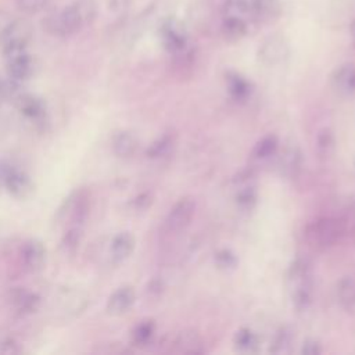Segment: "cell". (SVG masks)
I'll return each mask as SVG.
<instances>
[{
  "label": "cell",
  "instance_id": "obj_1",
  "mask_svg": "<svg viewBox=\"0 0 355 355\" xmlns=\"http://www.w3.org/2000/svg\"><path fill=\"white\" fill-rule=\"evenodd\" d=\"M97 14L94 0H75L46 21L47 29L57 36H69L89 25Z\"/></svg>",
  "mask_w": 355,
  "mask_h": 355
},
{
  "label": "cell",
  "instance_id": "obj_2",
  "mask_svg": "<svg viewBox=\"0 0 355 355\" xmlns=\"http://www.w3.org/2000/svg\"><path fill=\"white\" fill-rule=\"evenodd\" d=\"M286 279L293 305L298 311H306L313 298L312 263L306 258H295L287 269Z\"/></svg>",
  "mask_w": 355,
  "mask_h": 355
},
{
  "label": "cell",
  "instance_id": "obj_3",
  "mask_svg": "<svg viewBox=\"0 0 355 355\" xmlns=\"http://www.w3.org/2000/svg\"><path fill=\"white\" fill-rule=\"evenodd\" d=\"M345 225L340 218L322 216L312 220L304 232L305 240L313 250L324 251L334 247L344 236Z\"/></svg>",
  "mask_w": 355,
  "mask_h": 355
},
{
  "label": "cell",
  "instance_id": "obj_4",
  "mask_svg": "<svg viewBox=\"0 0 355 355\" xmlns=\"http://www.w3.org/2000/svg\"><path fill=\"white\" fill-rule=\"evenodd\" d=\"M90 212V194L86 189H76L58 209V219L68 227H83Z\"/></svg>",
  "mask_w": 355,
  "mask_h": 355
},
{
  "label": "cell",
  "instance_id": "obj_5",
  "mask_svg": "<svg viewBox=\"0 0 355 355\" xmlns=\"http://www.w3.org/2000/svg\"><path fill=\"white\" fill-rule=\"evenodd\" d=\"M32 32L31 22L22 18L6 25L0 32V50L4 57L26 50Z\"/></svg>",
  "mask_w": 355,
  "mask_h": 355
},
{
  "label": "cell",
  "instance_id": "obj_6",
  "mask_svg": "<svg viewBox=\"0 0 355 355\" xmlns=\"http://www.w3.org/2000/svg\"><path fill=\"white\" fill-rule=\"evenodd\" d=\"M159 36L165 50L173 55H178L190 49L187 29L184 24L176 18L164 21L159 29Z\"/></svg>",
  "mask_w": 355,
  "mask_h": 355
},
{
  "label": "cell",
  "instance_id": "obj_7",
  "mask_svg": "<svg viewBox=\"0 0 355 355\" xmlns=\"http://www.w3.org/2000/svg\"><path fill=\"white\" fill-rule=\"evenodd\" d=\"M290 55V44L280 33L268 36L258 49V60L266 67H276L283 64Z\"/></svg>",
  "mask_w": 355,
  "mask_h": 355
},
{
  "label": "cell",
  "instance_id": "obj_8",
  "mask_svg": "<svg viewBox=\"0 0 355 355\" xmlns=\"http://www.w3.org/2000/svg\"><path fill=\"white\" fill-rule=\"evenodd\" d=\"M196 212V201L191 197H182L179 198L173 207L169 209L165 220L164 229L168 233H178L184 230Z\"/></svg>",
  "mask_w": 355,
  "mask_h": 355
},
{
  "label": "cell",
  "instance_id": "obj_9",
  "mask_svg": "<svg viewBox=\"0 0 355 355\" xmlns=\"http://www.w3.org/2000/svg\"><path fill=\"white\" fill-rule=\"evenodd\" d=\"M15 105L22 116L31 121L35 125H42L47 116L46 103L29 93H19L15 98Z\"/></svg>",
  "mask_w": 355,
  "mask_h": 355
},
{
  "label": "cell",
  "instance_id": "obj_10",
  "mask_svg": "<svg viewBox=\"0 0 355 355\" xmlns=\"http://www.w3.org/2000/svg\"><path fill=\"white\" fill-rule=\"evenodd\" d=\"M6 69L8 78L22 82L32 76L35 69L33 58L26 53V50L6 55Z\"/></svg>",
  "mask_w": 355,
  "mask_h": 355
},
{
  "label": "cell",
  "instance_id": "obj_11",
  "mask_svg": "<svg viewBox=\"0 0 355 355\" xmlns=\"http://www.w3.org/2000/svg\"><path fill=\"white\" fill-rule=\"evenodd\" d=\"M7 191L15 198H26L33 193V182L32 179L21 169L12 166L10 173L7 175L4 184Z\"/></svg>",
  "mask_w": 355,
  "mask_h": 355
},
{
  "label": "cell",
  "instance_id": "obj_12",
  "mask_svg": "<svg viewBox=\"0 0 355 355\" xmlns=\"http://www.w3.org/2000/svg\"><path fill=\"white\" fill-rule=\"evenodd\" d=\"M46 258V250L39 240L31 239L21 247L22 268L28 272H37L42 269Z\"/></svg>",
  "mask_w": 355,
  "mask_h": 355
},
{
  "label": "cell",
  "instance_id": "obj_13",
  "mask_svg": "<svg viewBox=\"0 0 355 355\" xmlns=\"http://www.w3.org/2000/svg\"><path fill=\"white\" fill-rule=\"evenodd\" d=\"M135 300H136V293L133 287L122 286L108 297L105 309L110 315L119 316L126 313L132 308V305L135 304Z\"/></svg>",
  "mask_w": 355,
  "mask_h": 355
},
{
  "label": "cell",
  "instance_id": "obj_14",
  "mask_svg": "<svg viewBox=\"0 0 355 355\" xmlns=\"http://www.w3.org/2000/svg\"><path fill=\"white\" fill-rule=\"evenodd\" d=\"M331 86L340 96L355 94V64H343L331 75Z\"/></svg>",
  "mask_w": 355,
  "mask_h": 355
},
{
  "label": "cell",
  "instance_id": "obj_15",
  "mask_svg": "<svg viewBox=\"0 0 355 355\" xmlns=\"http://www.w3.org/2000/svg\"><path fill=\"white\" fill-rule=\"evenodd\" d=\"M302 166V153L298 146H287L283 153L279 155L277 168L282 176L294 178L301 171Z\"/></svg>",
  "mask_w": 355,
  "mask_h": 355
},
{
  "label": "cell",
  "instance_id": "obj_16",
  "mask_svg": "<svg viewBox=\"0 0 355 355\" xmlns=\"http://www.w3.org/2000/svg\"><path fill=\"white\" fill-rule=\"evenodd\" d=\"M135 237L129 232H121L114 236L110 245V257L114 263H121L130 257L135 250Z\"/></svg>",
  "mask_w": 355,
  "mask_h": 355
},
{
  "label": "cell",
  "instance_id": "obj_17",
  "mask_svg": "<svg viewBox=\"0 0 355 355\" xmlns=\"http://www.w3.org/2000/svg\"><path fill=\"white\" fill-rule=\"evenodd\" d=\"M10 300L15 311L21 315H29L35 312L40 305V297L36 293L28 291L22 287H17L11 291Z\"/></svg>",
  "mask_w": 355,
  "mask_h": 355
},
{
  "label": "cell",
  "instance_id": "obj_18",
  "mask_svg": "<svg viewBox=\"0 0 355 355\" xmlns=\"http://www.w3.org/2000/svg\"><path fill=\"white\" fill-rule=\"evenodd\" d=\"M250 6L255 21L268 24L279 18L282 12L280 0H250Z\"/></svg>",
  "mask_w": 355,
  "mask_h": 355
},
{
  "label": "cell",
  "instance_id": "obj_19",
  "mask_svg": "<svg viewBox=\"0 0 355 355\" xmlns=\"http://www.w3.org/2000/svg\"><path fill=\"white\" fill-rule=\"evenodd\" d=\"M172 344V351L178 354H201L205 351L201 337L191 330L180 331Z\"/></svg>",
  "mask_w": 355,
  "mask_h": 355
},
{
  "label": "cell",
  "instance_id": "obj_20",
  "mask_svg": "<svg viewBox=\"0 0 355 355\" xmlns=\"http://www.w3.org/2000/svg\"><path fill=\"white\" fill-rule=\"evenodd\" d=\"M112 151L119 158H130L139 146L136 136L129 130H119L112 136Z\"/></svg>",
  "mask_w": 355,
  "mask_h": 355
},
{
  "label": "cell",
  "instance_id": "obj_21",
  "mask_svg": "<svg viewBox=\"0 0 355 355\" xmlns=\"http://www.w3.org/2000/svg\"><path fill=\"white\" fill-rule=\"evenodd\" d=\"M336 297L338 304L347 312L355 311V276H344L336 286Z\"/></svg>",
  "mask_w": 355,
  "mask_h": 355
},
{
  "label": "cell",
  "instance_id": "obj_22",
  "mask_svg": "<svg viewBox=\"0 0 355 355\" xmlns=\"http://www.w3.org/2000/svg\"><path fill=\"white\" fill-rule=\"evenodd\" d=\"M226 87L229 94L237 101L247 100L252 93L251 82L245 79L243 75L233 71H229L226 73Z\"/></svg>",
  "mask_w": 355,
  "mask_h": 355
},
{
  "label": "cell",
  "instance_id": "obj_23",
  "mask_svg": "<svg viewBox=\"0 0 355 355\" xmlns=\"http://www.w3.org/2000/svg\"><path fill=\"white\" fill-rule=\"evenodd\" d=\"M250 22L234 18V17H222V25H220V32L223 37L229 42H237L243 39L248 33Z\"/></svg>",
  "mask_w": 355,
  "mask_h": 355
},
{
  "label": "cell",
  "instance_id": "obj_24",
  "mask_svg": "<svg viewBox=\"0 0 355 355\" xmlns=\"http://www.w3.org/2000/svg\"><path fill=\"white\" fill-rule=\"evenodd\" d=\"M220 11L222 17H234L247 22L255 21L250 0H223Z\"/></svg>",
  "mask_w": 355,
  "mask_h": 355
},
{
  "label": "cell",
  "instance_id": "obj_25",
  "mask_svg": "<svg viewBox=\"0 0 355 355\" xmlns=\"http://www.w3.org/2000/svg\"><path fill=\"white\" fill-rule=\"evenodd\" d=\"M233 344L237 351L250 354V352H255L258 349L259 340H258V336L251 329L241 327L234 333Z\"/></svg>",
  "mask_w": 355,
  "mask_h": 355
},
{
  "label": "cell",
  "instance_id": "obj_26",
  "mask_svg": "<svg viewBox=\"0 0 355 355\" xmlns=\"http://www.w3.org/2000/svg\"><path fill=\"white\" fill-rule=\"evenodd\" d=\"M236 202L241 209H251L257 202V189L251 183V178L239 180V187L236 191Z\"/></svg>",
  "mask_w": 355,
  "mask_h": 355
},
{
  "label": "cell",
  "instance_id": "obj_27",
  "mask_svg": "<svg viewBox=\"0 0 355 355\" xmlns=\"http://www.w3.org/2000/svg\"><path fill=\"white\" fill-rule=\"evenodd\" d=\"M173 147H175V136L165 133L148 146L146 155L151 159H161L164 157H168L173 151Z\"/></svg>",
  "mask_w": 355,
  "mask_h": 355
},
{
  "label": "cell",
  "instance_id": "obj_28",
  "mask_svg": "<svg viewBox=\"0 0 355 355\" xmlns=\"http://www.w3.org/2000/svg\"><path fill=\"white\" fill-rule=\"evenodd\" d=\"M154 334H155V323H154V320L146 319V320L139 322V323L133 327L132 334H130V338H132V343H133L135 345L144 347V345H147V344L151 343Z\"/></svg>",
  "mask_w": 355,
  "mask_h": 355
},
{
  "label": "cell",
  "instance_id": "obj_29",
  "mask_svg": "<svg viewBox=\"0 0 355 355\" xmlns=\"http://www.w3.org/2000/svg\"><path fill=\"white\" fill-rule=\"evenodd\" d=\"M294 341V333L290 327L284 326L280 327L275 336L270 340V345H269V351L273 354H284L288 352L291 345Z\"/></svg>",
  "mask_w": 355,
  "mask_h": 355
},
{
  "label": "cell",
  "instance_id": "obj_30",
  "mask_svg": "<svg viewBox=\"0 0 355 355\" xmlns=\"http://www.w3.org/2000/svg\"><path fill=\"white\" fill-rule=\"evenodd\" d=\"M279 150V140L275 135H268L263 136L254 147L252 150V155L259 159V161H265L272 158L273 155H276Z\"/></svg>",
  "mask_w": 355,
  "mask_h": 355
},
{
  "label": "cell",
  "instance_id": "obj_31",
  "mask_svg": "<svg viewBox=\"0 0 355 355\" xmlns=\"http://www.w3.org/2000/svg\"><path fill=\"white\" fill-rule=\"evenodd\" d=\"M82 240V227H67L62 239H61V248L65 255H73L79 248Z\"/></svg>",
  "mask_w": 355,
  "mask_h": 355
},
{
  "label": "cell",
  "instance_id": "obj_32",
  "mask_svg": "<svg viewBox=\"0 0 355 355\" xmlns=\"http://www.w3.org/2000/svg\"><path fill=\"white\" fill-rule=\"evenodd\" d=\"M334 135L330 129H322L316 136V151L320 158H329L334 151Z\"/></svg>",
  "mask_w": 355,
  "mask_h": 355
},
{
  "label": "cell",
  "instance_id": "obj_33",
  "mask_svg": "<svg viewBox=\"0 0 355 355\" xmlns=\"http://www.w3.org/2000/svg\"><path fill=\"white\" fill-rule=\"evenodd\" d=\"M215 263L219 269H233L237 263V258L236 255L230 251V250H219L216 254H215Z\"/></svg>",
  "mask_w": 355,
  "mask_h": 355
},
{
  "label": "cell",
  "instance_id": "obj_34",
  "mask_svg": "<svg viewBox=\"0 0 355 355\" xmlns=\"http://www.w3.org/2000/svg\"><path fill=\"white\" fill-rule=\"evenodd\" d=\"M49 0H17L18 8L24 12H36L42 10Z\"/></svg>",
  "mask_w": 355,
  "mask_h": 355
},
{
  "label": "cell",
  "instance_id": "obj_35",
  "mask_svg": "<svg viewBox=\"0 0 355 355\" xmlns=\"http://www.w3.org/2000/svg\"><path fill=\"white\" fill-rule=\"evenodd\" d=\"M301 352L304 355H319V354H322V345L318 340L308 338L304 341V344L301 347Z\"/></svg>",
  "mask_w": 355,
  "mask_h": 355
},
{
  "label": "cell",
  "instance_id": "obj_36",
  "mask_svg": "<svg viewBox=\"0 0 355 355\" xmlns=\"http://www.w3.org/2000/svg\"><path fill=\"white\" fill-rule=\"evenodd\" d=\"M21 349H19V345L18 343L11 338V337H6L0 341V352L3 354H7V355H11V354H18Z\"/></svg>",
  "mask_w": 355,
  "mask_h": 355
},
{
  "label": "cell",
  "instance_id": "obj_37",
  "mask_svg": "<svg viewBox=\"0 0 355 355\" xmlns=\"http://www.w3.org/2000/svg\"><path fill=\"white\" fill-rule=\"evenodd\" d=\"M132 207L136 209V211H144L150 207L151 204V196L148 193H141L139 196H136L133 200H132Z\"/></svg>",
  "mask_w": 355,
  "mask_h": 355
},
{
  "label": "cell",
  "instance_id": "obj_38",
  "mask_svg": "<svg viewBox=\"0 0 355 355\" xmlns=\"http://www.w3.org/2000/svg\"><path fill=\"white\" fill-rule=\"evenodd\" d=\"M130 7V0H110V10L114 14H125Z\"/></svg>",
  "mask_w": 355,
  "mask_h": 355
},
{
  "label": "cell",
  "instance_id": "obj_39",
  "mask_svg": "<svg viewBox=\"0 0 355 355\" xmlns=\"http://www.w3.org/2000/svg\"><path fill=\"white\" fill-rule=\"evenodd\" d=\"M12 166H14V165H11V164H8V162H6V161H0V186L4 184V180H6V178H7V175L10 173V171H11Z\"/></svg>",
  "mask_w": 355,
  "mask_h": 355
},
{
  "label": "cell",
  "instance_id": "obj_40",
  "mask_svg": "<svg viewBox=\"0 0 355 355\" xmlns=\"http://www.w3.org/2000/svg\"><path fill=\"white\" fill-rule=\"evenodd\" d=\"M349 35H351V40H352V44L355 47V19L351 22L349 25Z\"/></svg>",
  "mask_w": 355,
  "mask_h": 355
},
{
  "label": "cell",
  "instance_id": "obj_41",
  "mask_svg": "<svg viewBox=\"0 0 355 355\" xmlns=\"http://www.w3.org/2000/svg\"><path fill=\"white\" fill-rule=\"evenodd\" d=\"M4 98V93H3V80L0 79V101Z\"/></svg>",
  "mask_w": 355,
  "mask_h": 355
},
{
  "label": "cell",
  "instance_id": "obj_42",
  "mask_svg": "<svg viewBox=\"0 0 355 355\" xmlns=\"http://www.w3.org/2000/svg\"><path fill=\"white\" fill-rule=\"evenodd\" d=\"M352 165H354V169H355V157H354V159H352Z\"/></svg>",
  "mask_w": 355,
  "mask_h": 355
},
{
  "label": "cell",
  "instance_id": "obj_43",
  "mask_svg": "<svg viewBox=\"0 0 355 355\" xmlns=\"http://www.w3.org/2000/svg\"><path fill=\"white\" fill-rule=\"evenodd\" d=\"M354 237H355V232H354Z\"/></svg>",
  "mask_w": 355,
  "mask_h": 355
}]
</instances>
